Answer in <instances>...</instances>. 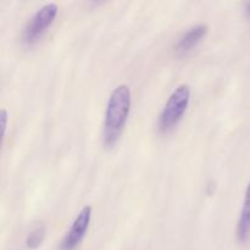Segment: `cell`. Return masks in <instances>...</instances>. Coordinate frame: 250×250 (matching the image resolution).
I'll use <instances>...</instances> for the list:
<instances>
[{
    "label": "cell",
    "instance_id": "3",
    "mask_svg": "<svg viewBox=\"0 0 250 250\" xmlns=\"http://www.w3.org/2000/svg\"><path fill=\"white\" fill-rule=\"evenodd\" d=\"M59 7L55 2H48L37 10L28 20L22 32V41L26 44H32L38 41L44 32L51 26L58 15Z\"/></svg>",
    "mask_w": 250,
    "mask_h": 250
},
{
    "label": "cell",
    "instance_id": "7",
    "mask_svg": "<svg viewBox=\"0 0 250 250\" xmlns=\"http://www.w3.org/2000/svg\"><path fill=\"white\" fill-rule=\"evenodd\" d=\"M44 236H45V229H44L43 226H39L37 227V229H34L33 231L29 233V236L27 237V247L31 249L39 247L42 244V242H43Z\"/></svg>",
    "mask_w": 250,
    "mask_h": 250
},
{
    "label": "cell",
    "instance_id": "1",
    "mask_svg": "<svg viewBox=\"0 0 250 250\" xmlns=\"http://www.w3.org/2000/svg\"><path fill=\"white\" fill-rule=\"evenodd\" d=\"M132 105L131 89L127 84H120L110 94L104 116L103 139L106 146H112L121 136Z\"/></svg>",
    "mask_w": 250,
    "mask_h": 250
},
{
    "label": "cell",
    "instance_id": "9",
    "mask_svg": "<svg viewBox=\"0 0 250 250\" xmlns=\"http://www.w3.org/2000/svg\"><path fill=\"white\" fill-rule=\"evenodd\" d=\"M246 12H247V15L250 17V2H247L246 4Z\"/></svg>",
    "mask_w": 250,
    "mask_h": 250
},
{
    "label": "cell",
    "instance_id": "4",
    "mask_svg": "<svg viewBox=\"0 0 250 250\" xmlns=\"http://www.w3.org/2000/svg\"><path fill=\"white\" fill-rule=\"evenodd\" d=\"M90 217H92V208L89 205H85L81 210L80 214L76 216L72 226L63 237L62 242H61V250H73L81 243L88 227H89Z\"/></svg>",
    "mask_w": 250,
    "mask_h": 250
},
{
    "label": "cell",
    "instance_id": "2",
    "mask_svg": "<svg viewBox=\"0 0 250 250\" xmlns=\"http://www.w3.org/2000/svg\"><path fill=\"white\" fill-rule=\"evenodd\" d=\"M190 100V88L188 84H180L168 97L165 106L159 116V129L168 132L177 126L185 115Z\"/></svg>",
    "mask_w": 250,
    "mask_h": 250
},
{
    "label": "cell",
    "instance_id": "8",
    "mask_svg": "<svg viewBox=\"0 0 250 250\" xmlns=\"http://www.w3.org/2000/svg\"><path fill=\"white\" fill-rule=\"evenodd\" d=\"M7 117H9V115H7V111L5 109L1 110V122H2V133H5L6 132V127H7Z\"/></svg>",
    "mask_w": 250,
    "mask_h": 250
},
{
    "label": "cell",
    "instance_id": "6",
    "mask_svg": "<svg viewBox=\"0 0 250 250\" xmlns=\"http://www.w3.org/2000/svg\"><path fill=\"white\" fill-rule=\"evenodd\" d=\"M250 234V181L246 190L243 207L237 225V238L239 242H246Z\"/></svg>",
    "mask_w": 250,
    "mask_h": 250
},
{
    "label": "cell",
    "instance_id": "5",
    "mask_svg": "<svg viewBox=\"0 0 250 250\" xmlns=\"http://www.w3.org/2000/svg\"><path fill=\"white\" fill-rule=\"evenodd\" d=\"M208 33V24L199 23L188 28L178 39L177 44L175 45L176 53L185 54L189 51L194 45H197L203 37Z\"/></svg>",
    "mask_w": 250,
    "mask_h": 250
}]
</instances>
